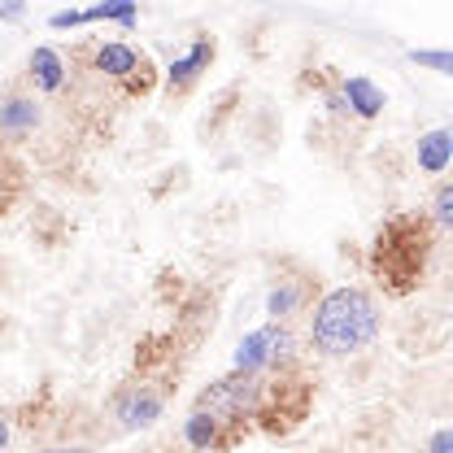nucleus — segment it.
Listing matches in <instances>:
<instances>
[{
    "mask_svg": "<svg viewBox=\"0 0 453 453\" xmlns=\"http://www.w3.org/2000/svg\"><path fill=\"white\" fill-rule=\"evenodd\" d=\"M375 336H380V305L362 288L327 292L314 310V323H310L314 349L327 357H349V353L366 349Z\"/></svg>",
    "mask_w": 453,
    "mask_h": 453,
    "instance_id": "obj_1",
    "label": "nucleus"
},
{
    "mask_svg": "<svg viewBox=\"0 0 453 453\" xmlns=\"http://www.w3.org/2000/svg\"><path fill=\"white\" fill-rule=\"evenodd\" d=\"M249 396H253V375H226V380L210 384V388L201 393V410H196V414H205V418H214V423L240 418L244 405H249Z\"/></svg>",
    "mask_w": 453,
    "mask_h": 453,
    "instance_id": "obj_2",
    "label": "nucleus"
},
{
    "mask_svg": "<svg viewBox=\"0 0 453 453\" xmlns=\"http://www.w3.org/2000/svg\"><path fill=\"white\" fill-rule=\"evenodd\" d=\"M344 101H349L344 110H353L357 118H375V113L388 105V96H384L371 79H362V74H357V79H344Z\"/></svg>",
    "mask_w": 453,
    "mask_h": 453,
    "instance_id": "obj_3",
    "label": "nucleus"
},
{
    "mask_svg": "<svg viewBox=\"0 0 453 453\" xmlns=\"http://www.w3.org/2000/svg\"><path fill=\"white\" fill-rule=\"evenodd\" d=\"M449 157H453V135L441 127V131H427L418 140V166L427 174H445L449 170Z\"/></svg>",
    "mask_w": 453,
    "mask_h": 453,
    "instance_id": "obj_4",
    "label": "nucleus"
},
{
    "mask_svg": "<svg viewBox=\"0 0 453 453\" xmlns=\"http://www.w3.org/2000/svg\"><path fill=\"white\" fill-rule=\"evenodd\" d=\"M35 122H40V105L27 101V96H13V101L0 105V131L4 135H27Z\"/></svg>",
    "mask_w": 453,
    "mask_h": 453,
    "instance_id": "obj_5",
    "label": "nucleus"
},
{
    "mask_svg": "<svg viewBox=\"0 0 453 453\" xmlns=\"http://www.w3.org/2000/svg\"><path fill=\"white\" fill-rule=\"evenodd\" d=\"M162 414V396L149 393V388H140V393H131L122 401V410H118V418L127 423V427H149L153 418Z\"/></svg>",
    "mask_w": 453,
    "mask_h": 453,
    "instance_id": "obj_6",
    "label": "nucleus"
},
{
    "mask_svg": "<svg viewBox=\"0 0 453 453\" xmlns=\"http://www.w3.org/2000/svg\"><path fill=\"white\" fill-rule=\"evenodd\" d=\"M31 74H35V83L44 88V92H57L61 83H65V65H61V57L53 49H35L31 53Z\"/></svg>",
    "mask_w": 453,
    "mask_h": 453,
    "instance_id": "obj_7",
    "label": "nucleus"
},
{
    "mask_svg": "<svg viewBox=\"0 0 453 453\" xmlns=\"http://www.w3.org/2000/svg\"><path fill=\"white\" fill-rule=\"evenodd\" d=\"M135 65H140V57L127 44H101L96 49V70H105V74H131Z\"/></svg>",
    "mask_w": 453,
    "mask_h": 453,
    "instance_id": "obj_8",
    "label": "nucleus"
},
{
    "mask_svg": "<svg viewBox=\"0 0 453 453\" xmlns=\"http://www.w3.org/2000/svg\"><path fill=\"white\" fill-rule=\"evenodd\" d=\"M210 57H214V44H210V40H201V44L183 57V61H174V65H170V83H188V79H196V74L210 65Z\"/></svg>",
    "mask_w": 453,
    "mask_h": 453,
    "instance_id": "obj_9",
    "label": "nucleus"
},
{
    "mask_svg": "<svg viewBox=\"0 0 453 453\" xmlns=\"http://www.w3.org/2000/svg\"><path fill=\"white\" fill-rule=\"evenodd\" d=\"M214 441H219V423L205 418V414H192V418H188V445H192V449H210Z\"/></svg>",
    "mask_w": 453,
    "mask_h": 453,
    "instance_id": "obj_10",
    "label": "nucleus"
},
{
    "mask_svg": "<svg viewBox=\"0 0 453 453\" xmlns=\"http://www.w3.org/2000/svg\"><path fill=\"white\" fill-rule=\"evenodd\" d=\"M83 18H88V22L118 18L122 27H131V22H135V4H131V0H118V4H96V9H83Z\"/></svg>",
    "mask_w": 453,
    "mask_h": 453,
    "instance_id": "obj_11",
    "label": "nucleus"
},
{
    "mask_svg": "<svg viewBox=\"0 0 453 453\" xmlns=\"http://www.w3.org/2000/svg\"><path fill=\"white\" fill-rule=\"evenodd\" d=\"M296 301H301V296H296V288H288V283H283V288H275V292H271L266 310H271V319H288V314L296 310Z\"/></svg>",
    "mask_w": 453,
    "mask_h": 453,
    "instance_id": "obj_12",
    "label": "nucleus"
},
{
    "mask_svg": "<svg viewBox=\"0 0 453 453\" xmlns=\"http://www.w3.org/2000/svg\"><path fill=\"white\" fill-rule=\"evenodd\" d=\"M410 61H418V65H432V70H441V74H449L453 70V57L449 53H423V49H414Z\"/></svg>",
    "mask_w": 453,
    "mask_h": 453,
    "instance_id": "obj_13",
    "label": "nucleus"
},
{
    "mask_svg": "<svg viewBox=\"0 0 453 453\" xmlns=\"http://www.w3.org/2000/svg\"><path fill=\"white\" fill-rule=\"evenodd\" d=\"M432 210H436V223H441V226L453 223V188H449V183L436 192V205H432Z\"/></svg>",
    "mask_w": 453,
    "mask_h": 453,
    "instance_id": "obj_14",
    "label": "nucleus"
},
{
    "mask_svg": "<svg viewBox=\"0 0 453 453\" xmlns=\"http://www.w3.org/2000/svg\"><path fill=\"white\" fill-rule=\"evenodd\" d=\"M79 22H88V18H83V9H65V13H53V27H79Z\"/></svg>",
    "mask_w": 453,
    "mask_h": 453,
    "instance_id": "obj_15",
    "label": "nucleus"
},
{
    "mask_svg": "<svg viewBox=\"0 0 453 453\" xmlns=\"http://www.w3.org/2000/svg\"><path fill=\"white\" fill-rule=\"evenodd\" d=\"M432 453H453V432L449 427H441V432L432 436Z\"/></svg>",
    "mask_w": 453,
    "mask_h": 453,
    "instance_id": "obj_16",
    "label": "nucleus"
},
{
    "mask_svg": "<svg viewBox=\"0 0 453 453\" xmlns=\"http://www.w3.org/2000/svg\"><path fill=\"white\" fill-rule=\"evenodd\" d=\"M22 13H27L22 4H0V18H9V22H13V18H22Z\"/></svg>",
    "mask_w": 453,
    "mask_h": 453,
    "instance_id": "obj_17",
    "label": "nucleus"
},
{
    "mask_svg": "<svg viewBox=\"0 0 453 453\" xmlns=\"http://www.w3.org/2000/svg\"><path fill=\"white\" fill-rule=\"evenodd\" d=\"M4 445H9V423L0 418V449H4Z\"/></svg>",
    "mask_w": 453,
    "mask_h": 453,
    "instance_id": "obj_18",
    "label": "nucleus"
},
{
    "mask_svg": "<svg viewBox=\"0 0 453 453\" xmlns=\"http://www.w3.org/2000/svg\"><path fill=\"white\" fill-rule=\"evenodd\" d=\"M53 453H83V449H53Z\"/></svg>",
    "mask_w": 453,
    "mask_h": 453,
    "instance_id": "obj_19",
    "label": "nucleus"
}]
</instances>
